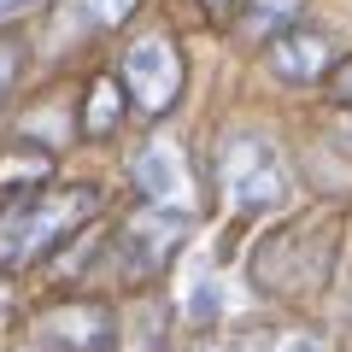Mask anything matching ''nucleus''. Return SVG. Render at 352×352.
<instances>
[{
	"label": "nucleus",
	"instance_id": "1",
	"mask_svg": "<svg viewBox=\"0 0 352 352\" xmlns=\"http://www.w3.org/2000/svg\"><path fill=\"white\" fill-rule=\"evenodd\" d=\"M335 264H340V217L305 212V217H288L282 229H270L252 247L247 282L270 300H311L335 282Z\"/></svg>",
	"mask_w": 352,
	"mask_h": 352
},
{
	"label": "nucleus",
	"instance_id": "2",
	"mask_svg": "<svg viewBox=\"0 0 352 352\" xmlns=\"http://www.w3.org/2000/svg\"><path fill=\"white\" fill-rule=\"evenodd\" d=\"M212 176H217V200L235 217H258V212H282L294 200V159L270 129L241 124L217 141L212 153Z\"/></svg>",
	"mask_w": 352,
	"mask_h": 352
},
{
	"label": "nucleus",
	"instance_id": "3",
	"mask_svg": "<svg viewBox=\"0 0 352 352\" xmlns=\"http://www.w3.org/2000/svg\"><path fill=\"white\" fill-rule=\"evenodd\" d=\"M94 212H100V188L88 182L18 194L12 206H0V270H30L36 258L59 252Z\"/></svg>",
	"mask_w": 352,
	"mask_h": 352
},
{
	"label": "nucleus",
	"instance_id": "4",
	"mask_svg": "<svg viewBox=\"0 0 352 352\" xmlns=\"http://www.w3.org/2000/svg\"><path fill=\"white\" fill-rule=\"evenodd\" d=\"M118 88L129 94V106L141 118H164L176 106V94H182V53H176V41L159 36V30L135 36L124 47V59H118Z\"/></svg>",
	"mask_w": 352,
	"mask_h": 352
},
{
	"label": "nucleus",
	"instance_id": "5",
	"mask_svg": "<svg viewBox=\"0 0 352 352\" xmlns=\"http://www.w3.org/2000/svg\"><path fill=\"white\" fill-rule=\"evenodd\" d=\"M129 182L153 212H182V217L200 212V176H194L182 141H170V135L141 141V153L129 159Z\"/></svg>",
	"mask_w": 352,
	"mask_h": 352
},
{
	"label": "nucleus",
	"instance_id": "6",
	"mask_svg": "<svg viewBox=\"0 0 352 352\" xmlns=\"http://www.w3.org/2000/svg\"><path fill=\"white\" fill-rule=\"evenodd\" d=\"M188 235H194V217L141 206L135 217H124V229H118V241H112L118 270H124L129 282L159 276V270H170V264H176V252L188 247Z\"/></svg>",
	"mask_w": 352,
	"mask_h": 352
},
{
	"label": "nucleus",
	"instance_id": "7",
	"mask_svg": "<svg viewBox=\"0 0 352 352\" xmlns=\"http://www.w3.org/2000/svg\"><path fill=\"white\" fill-rule=\"evenodd\" d=\"M36 346L47 352H118V311L100 300H65L36 317Z\"/></svg>",
	"mask_w": 352,
	"mask_h": 352
},
{
	"label": "nucleus",
	"instance_id": "8",
	"mask_svg": "<svg viewBox=\"0 0 352 352\" xmlns=\"http://www.w3.org/2000/svg\"><path fill=\"white\" fill-rule=\"evenodd\" d=\"M335 41L323 36V30H305V24H294V30H282L270 47H264V71L276 76V82H288V88H311V82H323L329 71H335Z\"/></svg>",
	"mask_w": 352,
	"mask_h": 352
},
{
	"label": "nucleus",
	"instance_id": "9",
	"mask_svg": "<svg viewBox=\"0 0 352 352\" xmlns=\"http://www.w3.org/2000/svg\"><path fill=\"white\" fill-rule=\"evenodd\" d=\"M194 352H340V340L317 323H258V329L217 335Z\"/></svg>",
	"mask_w": 352,
	"mask_h": 352
},
{
	"label": "nucleus",
	"instance_id": "10",
	"mask_svg": "<svg viewBox=\"0 0 352 352\" xmlns=\"http://www.w3.org/2000/svg\"><path fill=\"white\" fill-rule=\"evenodd\" d=\"M305 18V0H235V30L252 47H270L282 30H294Z\"/></svg>",
	"mask_w": 352,
	"mask_h": 352
},
{
	"label": "nucleus",
	"instance_id": "11",
	"mask_svg": "<svg viewBox=\"0 0 352 352\" xmlns=\"http://www.w3.org/2000/svg\"><path fill=\"white\" fill-rule=\"evenodd\" d=\"M118 124H124V88H118V76H94L88 106H82V129L88 135H112Z\"/></svg>",
	"mask_w": 352,
	"mask_h": 352
},
{
	"label": "nucleus",
	"instance_id": "12",
	"mask_svg": "<svg viewBox=\"0 0 352 352\" xmlns=\"http://www.w3.org/2000/svg\"><path fill=\"white\" fill-rule=\"evenodd\" d=\"M135 6H141V0H65V18H71L76 30L106 36V30H124V24H129Z\"/></svg>",
	"mask_w": 352,
	"mask_h": 352
},
{
	"label": "nucleus",
	"instance_id": "13",
	"mask_svg": "<svg viewBox=\"0 0 352 352\" xmlns=\"http://www.w3.org/2000/svg\"><path fill=\"white\" fill-rule=\"evenodd\" d=\"M118 352H164V311L153 300L129 311V329L118 323Z\"/></svg>",
	"mask_w": 352,
	"mask_h": 352
},
{
	"label": "nucleus",
	"instance_id": "14",
	"mask_svg": "<svg viewBox=\"0 0 352 352\" xmlns=\"http://www.w3.org/2000/svg\"><path fill=\"white\" fill-rule=\"evenodd\" d=\"M223 311V288H217V276H194L188 294H182V317H194V323H212V317Z\"/></svg>",
	"mask_w": 352,
	"mask_h": 352
},
{
	"label": "nucleus",
	"instance_id": "15",
	"mask_svg": "<svg viewBox=\"0 0 352 352\" xmlns=\"http://www.w3.org/2000/svg\"><path fill=\"white\" fill-rule=\"evenodd\" d=\"M18 71H24V47H18V41L6 36V41H0V100H6V94H12Z\"/></svg>",
	"mask_w": 352,
	"mask_h": 352
},
{
	"label": "nucleus",
	"instance_id": "16",
	"mask_svg": "<svg viewBox=\"0 0 352 352\" xmlns=\"http://www.w3.org/2000/svg\"><path fill=\"white\" fill-rule=\"evenodd\" d=\"M323 82H329V94H335L340 106H352V53H346V59H335V71H329Z\"/></svg>",
	"mask_w": 352,
	"mask_h": 352
},
{
	"label": "nucleus",
	"instance_id": "17",
	"mask_svg": "<svg viewBox=\"0 0 352 352\" xmlns=\"http://www.w3.org/2000/svg\"><path fill=\"white\" fill-rule=\"evenodd\" d=\"M329 141H335V147L352 159V106H340V112L329 118Z\"/></svg>",
	"mask_w": 352,
	"mask_h": 352
},
{
	"label": "nucleus",
	"instance_id": "18",
	"mask_svg": "<svg viewBox=\"0 0 352 352\" xmlns=\"http://www.w3.org/2000/svg\"><path fill=\"white\" fill-rule=\"evenodd\" d=\"M47 0H0V24H18V18H30V12H41Z\"/></svg>",
	"mask_w": 352,
	"mask_h": 352
},
{
	"label": "nucleus",
	"instance_id": "19",
	"mask_svg": "<svg viewBox=\"0 0 352 352\" xmlns=\"http://www.w3.org/2000/svg\"><path fill=\"white\" fill-rule=\"evenodd\" d=\"M229 6H235V0H206V12H229Z\"/></svg>",
	"mask_w": 352,
	"mask_h": 352
},
{
	"label": "nucleus",
	"instance_id": "20",
	"mask_svg": "<svg viewBox=\"0 0 352 352\" xmlns=\"http://www.w3.org/2000/svg\"><path fill=\"white\" fill-rule=\"evenodd\" d=\"M12 352H47V346H36V340H30V346H12Z\"/></svg>",
	"mask_w": 352,
	"mask_h": 352
},
{
	"label": "nucleus",
	"instance_id": "21",
	"mask_svg": "<svg viewBox=\"0 0 352 352\" xmlns=\"http://www.w3.org/2000/svg\"><path fill=\"white\" fill-rule=\"evenodd\" d=\"M0 311H6V288H0Z\"/></svg>",
	"mask_w": 352,
	"mask_h": 352
}]
</instances>
